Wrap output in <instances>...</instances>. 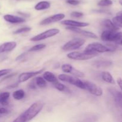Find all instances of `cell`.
<instances>
[{"label":"cell","mask_w":122,"mask_h":122,"mask_svg":"<svg viewBox=\"0 0 122 122\" xmlns=\"http://www.w3.org/2000/svg\"><path fill=\"white\" fill-rule=\"evenodd\" d=\"M44 103L42 101H38L32 104L24 113L20 114L14 122H28L35 117L43 109Z\"/></svg>","instance_id":"6da1fadb"},{"label":"cell","mask_w":122,"mask_h":122,"mask_svg":"<svg viewBox=\"0 0 122 122\" xmlns=\"http://www.w3.org/2000/svg\"><path fill=\"white\" fill-rule=\"evenodd\" d=\"M58 78L63 82L71 83V85L76 86L77 88L82 89H86V86L84 81H81L76 76H70L66 74H61L58 75Z\"/></svg>","instance_id":"7a4b0ae2"},{"label":"cell","mask_w":122,"mask_h":122,"mask_svg":"<svg viewBox=\"0 0 122 122\" xmlns=\"http://www.w3.org/2000/svg\"><path fill=\"white\" fill-rule=\"evenodd\" d=\"M101 38L103 41L115 42L117 44L122 38V32L106 30L102 32Z\"/></svg>","instance_id":"3957f363"},{"label":"cell","mask_w":122,"mask_h":122,"mask_svg":"<svg viewBox=\"0 0 122 122\" xmlns=\"http://www.w3.org/2000/svg\"><path fill=\"white\" fill-rule=\"evenodd\" d=\"M84 52L90 54L103 53V52H110V50L107 46L102 45L99 42H93L87 45L84 50Z\"/></svg>","instance_id":"277c9868"},{"label":"cell","mask_w":122,"mask_h":122,"mask_svg":"<svg viewBox=\"0 0 122 122\" xmlns=\"http://www.w3.org/2000/svg\"><path fill=\"white\" fill-rule=\"evenodd\" d=\"M85 43V39L76 38L69 41L62 46V49L64 51H72L80 48Z\"/></svg>","instance_id":"5b68a950"},{"label":"cell","mask_w":122,"mask_h":122,"mask_svg":"<svg viewBox=\"0 0 122 122\" xmlns=\"http://www.w3.org/2000/svg\"><path fill=\"white\" fill-rule=\"evenodd\" d=\"M59 33L60 30L58 29H50L47 30L45 32H42V33L32 37L30 39V40L33 42L40 41L44 40V39H48V38H51L55 35H57Z\"/></svg>","instance_id":"8992f818"},{"label":"cell","mask_w":122,"mask_h":122,"mask_svg":"<svg viewBox=\"0 0 122 122\" xmlns=\"http://www.w3.org/2000/svg\"><path fill=\"white\" fill-rule=\"evenodd\" d=\"M97 56V54L87 53L84 51L83 52L74 51L68 54L67 57L70 59L75 60H87L92 59Z\"/></svg>","instance_id":"52a82bcc"},{"label":"cell","mask_w":122,"mask_h":122,"mask_svg":"<svg viewBox=\"0 0 122 122\" xmlns=\"http://www.w3.org/2000/svg\"><path fill=\"white\" fill-rule=\"evenodd\" d=\"M86 86V89L92 95L97 97H100L102 95V89L95 83L89 81H84Z\"/></svg>","instance_id":"ba28073f"},{"label":"cell","mask_w":122,"mask_h":122,"mask_svg":"<svg viewBox=\"0 0 122 122\" xmlns=\"http://www.w3.org/2000/svg\"><path fill=\"white\" fill-rule=\"evenodd\" d=\"M65 17V14L63 13H59V14H54V15H51V16L46 17L42 20L40 23L41 25H47L52 23L57 22V21H61Z\"/></svg>","instance_id":"9c48e42d"},{"label":"cell","mask_w":122,"mask_h":122,"mask_svg":"<svg viewBox=\"0 0 122 122\" xmlns=\"http://www.w3.org/2000/svg\"><path fill=\"white\" fill-rule=\"evenodd\" d=\"M44 70H45V69H42L41 70H38V71L22 73L19 76V79H18L19 82V83H22V82H26L29 79L32 78V77H34V76H36V75L42 73L44 71Z\"/></svg>","instance_id":"30bf717a"},{"label":"cell","mask_w":122,"mask_h":122,"mask_svg":"<svg viewBox=\"0 0 122 122\" xmlns=\"http://www.w3.org/2000/svg\"><path fill=\"white\" fill-rule=\"evenodd\" d=\"M66 29L73 31V32H76V33H79V34L88 37V38H92V39H97L98 38V36L95 33L90 32V31H87L85 30L81 29L79 27L69 26V27H66Z\"/></svg>","instance_id":"8fae6325"},{"label":"cell","mask_w":122,"mask_h":122,"mask_svg":"<svg viewBox=\"0 0 122 122\" xmlns=\"http://www.w3.org/2000/svg\"><path fill=\"white\" fill-rule=\"evenodd\" d=\"M61 23L63 25L68 26H72V27H86L89 25V23L87 22H82V21H76L73 20H66L61 21Z\"/></svg>","instance_id":"7c38bea8"},{"label":"cell","mask_w":122,"mask_h":122,"mask_svg":"<svg viewBox=\"0 0 122 122\" xmlns=\"http://www.w3.org/2000/svg\"><path fill=\"white\" fill-rule=\"evenodd\" d=\"M4 19L7 22L11 24L21 23L26 21L23 17H18L16 15H11V14H5L4 15Z\"/></svg>","instance_id":"4fadbf2b"},{"label":"cell","mask_w":122,"mask_h":122,"mask_svg":"<svg viewBox=\"0 0 122 122\" xmlns=\"http://www.w3.org/2000/svg\"><path fill=\"white\" fill-rule=\"evenodd\" d=\"M17 46V42L14 41L7 42L0 45V54L6 52H10L15 48Z\"/></svg>","instance_id":"5bb4252c"},{"label":"cell","mask_w":122,"mask_h":122,"mask_svg":"<svg viewBox=\"0 0 122 122\" xmlns=\"http://www.w3.org/2000/svg\"><path fill=\"white\" fill-rule=\"evenodd\" d=\"M109 92L114 97L116 103L122 108V93L114 88H110Z\"/></svg>","instance_id":"9a60e30c"},{"label":"cell","mask_w":122,"mask_h":122,"mask_svg":"<svg viewBox=\"0 0 122 122\" xmlns=\"http://www.w3.org/2000/svg\"><path fill=\"white\" fill-rule=\"evenodd\" d=\"M102 25L105 27L108 30H110L113 31H117L119 30V27H117L114 25L113 21H112L110 19H105L103 21H102Z\"/></svg>","instance_id":"2e32d148"},{"label":"cell","mask_w":122,"mask_h":122,"mask_svg":"<svg viewBox=\"0 0 122 122\" xmlns=\"http://www.w3.org/2000/svg\"><path fill=\"white\" fill-rule=\"evenodd\" d=\"M43 77L45 79L46 81L52 83H54L55 82L58 81L57 77L55 76L54 74L52 73L51 71H45L43 73Z\"/></svg>","instance_id":"e0dca14e"},{"label":"cell","mask_w":122,"mask_h":122,"mask_svg":"<svg viewBox=\"0 0 122 122\" xmlns=\"http://www.w3.org/2000/svg\"><path fill=\"white\" fill-rule=\"evenodd\" d=\"M101 77L104 81L110 84H115V81L113 76L108 71H104L101 73Z\"/></svg>","instance_id":"ac0fdd59"},{"label":"cell","mask_w":122,"mask_h":122,"mask_svg":"<svg viewBox=\"0 0 122 122\" xmlns=\"http://www.w3.org/2000/svg\"><path fill=\"white\" fill-rule=\"evenodd\" d=\"M51 7V3L49 1H42L38 2L35 6V9L37 11L44 10L48 9Z\"/></svg>","instance_id":"d6986e66"},{"label":"cell","mask_w":122,"mask_h":122,"mask_svg":"<svg viewBox=\"0 0 122 122\" xmlns=\"http://www.w3.org/2000/svg\"><path fill=\"white\" fill-rule=\"evenodd\" d=\"M113 63L109 60H100L94 62V66L97 68H106L111 66Z\"/></svg>","instance_id":"ffe728a7"},{"label":"cell","mask_w":122,"mask_h":122,"mask_svg":"<svg viewBox=\"0 0 122 122\" xmlns=\"http://www.w3.org/2000/svg\"><path fill=\"white\" fill-rule=\"evenodd\" d=\"M10 96V94L8 92L0 93V103L3 106L8 105V100Z\"/></svg>","instance_id":"44dd1931"},{"label":"cell","mask_w":122,"mask_h":122,"mask_svg":"<svg viewBox=\"0 0 122 122\" xmlns=\"http://www.w3.org/2000/svg\"><path fill=\"white\" fill-rule=\"evenodd\" d=\"M113 22L119 27H122V11L117 13L116 16L113 19Z\"/></svg>","instance_id":"7402d4cb"},{"label":"cell","mask_w":122,"mask_h":122,"mask_svg":"<svg viewBox=\"0 0 122 122\" xmlns=\"http://www.w3.org/2000/svg\"><path fill=\"white\" fill-rule=\"evenodd\" d=\"M25 96V92L23 89H18L13 93V97L15 100H21Z\"/></svg>","instance_id":"603a6c76"},{"label":"cell","mask_w":122,"mask_h":122,"mask_svg":"<svg viewBox=\"0 0 122 122\" xmlns=\"http://www.w3.org/2000/svg\"><path fill=\"white\" fill-rule=\"evenodd\" d=\"M36 79V85L38 86L39 88H45L47 85V83H46V81H45V79L44 77H42L39 76V77H37Z\"/></svg>","instance_id":"cb8c5ba5"},{"label":"cell","mask_w":122,"mask_h":122,"mask_svg":"<svg viewBox=\"0 0 122 122\" xmlns=\"http://www.w3.org/2000/svg\"><path fill=\"white\" fill-rule=\"evenodd\" d=\"M46 45L44 44H41L36 45L35 46H32L29 50H28L29 52H32V51H37L39 50H42L46 47Z\"/></svg>","instance_id":"d4e9b609"},{"label":"cell","mask_w":122,"mask_h":122,"mask_svg":"<svg viewBox=\"0 0 122 122\" xmlns=\"http://www.w3.org/2000/svg\"><path fill=\"white\" fill-rule=\"evenodd\" d=\"M73 67L70 64H64L61 67L62 71L66 73H70Z\"/></svg>","instance_id":"484cf974"},{"label":"cell","mask_w":122,"mask_h":122,"mask_svg":"<svg viewBox=\"0 0 122 122\" xmlns=\"http://www.w3.org/2000/svg\"><path fill=\"white\" fill-rule=\"evenodd\" d=\"M70 74L74 76H76L77 77H83L85 76V74L83 72L81 71L80 70H77L75 68L73 67L72 70H71Z\"/></svg>","instance_id":"4316f807"},{"label":"cell","mask_w":122,"mask_h":122,"mask_svg":"<svg viewBox=\"0 0 122 122\" xmlns=\"http://www.w3.org/2000/svg\"><path fill=\"white\" fill-rule=\"evenodd\" d=\"M113 4V1L112 0H101L98 3V5L100 7H108Z\"/></svg>","instance_id":"83f0119b"},{"label":"cell","mask_w":122,"mask_h":122,"mask_svg":"<svg viewBox=\"0 0 122 122\" xmlns=\"http://www.w3.org/2000/svg\"><path fill=\"white\" fill-rule=\"evenodd\" d=\"M31 29H32V28L30 27H21V28L19 29H17V30H16L15 31H14V32H13V33H14V34H20V33L29 32Z\"/></svg>","instance_id":"f1b7e54d"},{"label":"cell","mask_w":122,"mask_h":122,"mask_svg":"<svg viewBox=\"0 0 122 122\" xmlns=\"http://www.w3.org/2000/svg\"><path fill=\"white\" fill-rule=\"evenodd\" d=\"M53 85L54 86L55 88H56L57 90L60 91H65L66 88V87L64 85L60 83L58 81L55 82L54 83H53Z\"/></svg>","instance_id":"f546056e"},{"label":"cell","mask_w":122,"mask_h":122,"mask_svg":"<svg viewBox=\"0 0 122 122\" xmlns=\"http://www.w3.org/2000/svg\"><path fill=\"white\" fill-rule=\"evenodd\" d=\"M70 15L71 17H81L83 15V13H82V12H79V11H73L71 12V14H70Z\"/></svg>","instance_id":"4dcf8cb0"},{"label":"cell","mask_w":122,"mask_h":122,"mask_svg":"<svg viewBox=\"0 0 122 122\" xmlns=\"http://www.w3.org/2000/svg\"><path fill=\"white\" fill-rule=\"evenodd\" d=\"M11 71V69H2V70H0V77L8 75Z\"/></svg>","instance_id":"1f68e13d"},{"label":"cell","mask_w":122,"mask_h":122,"mask_svg":"<svg viewBox=\"0 0 122 122\" xmlns=\"http://www.w3.org/2000/svg\"><path fill=\"white\" fill-rule=\"evenodd\" d=\"M67 3L72 5H77L80 4V2L78 0H67Z\"/></svg>","instance_id":"d6a6232c"},{"label":"cell","mask_w":122,"mask_h":122,"mask_svg":"<svg viewBox=\"0 0 122 122\" xmlns=\"http://www.w3.org/2000/svg\"><path fill=\"white\" fill-rule=\"evenodd\" d=\"M8 113V110L5 108H0V114H7Z\"/></svg>","instance_id":"836d02e7"},{"label":"cell","mask_w":122,"mask_h":122,"mask_svg":"<svg viewBox=\"0 0 122 122\" xmlns=\"http://www.w3.org/2000/svg\"><path fill=\"white\" fill-rule=\"evenodd\" d=\"M117 84L119 85V86L120 87V88L122 91V79L120 78V77L118 78L117 80Z\"/></svg>","instance_id":"e575fe53"},{"label":"cell","mask_w":122,"mask_h":122,"mask_svg":"<svg viewBox=\"0 0 122 122\" xmlns=\"http://www.w3.org/2000/svg\"><path fill=\"white\" fill-rule=\"evenodd\" d=\"M26 52H24V53L21 54H20V55H19V56H18L17 57L16 60H19L22 59V58H23L25 56H26Z\"/></svg>","instance_id":"d590c367"},{"label":"cell","mask_w":122,"mask_h":122,"mask_svg":"<svg viewBox=\"0 0 122 122\" xmlns=\"http://www.w3.org/2000/svg\"><path fill=\"white\" fill-rule=\"evenodd\" d=\"M18 86V84L17 83H16V84H13V85H11L8 86V87H7V88H10V89H12V88H15V87H17Z\"/></svg>","instance_id":"8d00e7d4"},{"label":"cell","mask_w":122,"mask_h":122,"mask_svg":"<svg viewBox=\"0 0 122 122\" xmlns=\"http://www.w3.org/2000/svg\"><path fill=\"white\" fill-rule=\"evenodd\" d=\"M117 44H119V45H122V38L121 39H120V41H119V42H118L117 43Z\"/></svg>","instance_id":"74e56055"},{"label":"cell","mask_w":122,"mask_h":122,"mask_svg":"<svg viewBox=\"0 0 122 122\" xmlns=\"http://www.w3.org/2000/svg\"><path fill=\"white\" fill-rule=\"evenodd\" d=\"M119 3H120V5H122V0H119Z\"/></svg>","instance_id":"f35d334b"},{"label":"cell","mask_w":122,"mask_h":122,"mask_svg":"<svg viewBox=\"0 0 122 122\" xmlns=\"http://www.w3.org/2000/svg\"><path fill=\"white\" fill-rule=\"evenodd\" d=\"M16 1H22V0H16Z\"/></svg>","instance_id":"ab89813d"}]
</instances>
